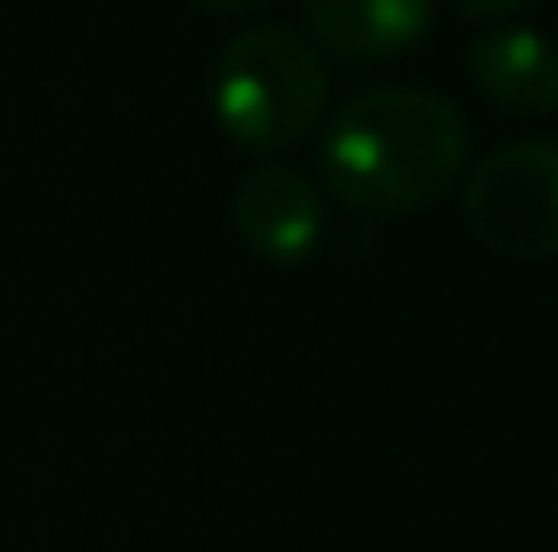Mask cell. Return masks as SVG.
I'll use <instances>...</instances> for the list:
<instances>
[{"label": "cell", "instance_id": "obj_7", "mask_svg": "<svg viewBox=\"0 0 558 552\" xmlns=\"http://www.w3.org/2000/svg\"><path fill=\"white\" fill-rule=\"evenodd\" d=\"M461 16H477V22H488V16H510V11H521V5H532V0H450Z\"/></svg>", "mask_w": 558, "mask_h": 552}, {"label": "cell", "instance_id": "obj_8", "mask_svg": "<svg viewBox=\"0 0 558 552\" xmlns=\"http://www.w3.org/2000/svg\"><path fill=\"white\" fill-rule=\"evenodd\" d=\"M201 11H217V16H244V11H260L271 0H195Z\"/></svg>", "mask_w": 558, "mask_h": 552}, {"label": "cell", "instance_id": "obj_2", "mask_svg": "<svg viewBox=\"0 0 558 552\" xmlns=\"http://www.w3.org/2000/svg\"><path fill=\"white\" fill-rule=\"evenodd\" d=\"M326 54L299 27H244L211 65V120L244 152H288L326 120Z\"/></svg>", "mask_w": 558, "mask_h": 552}, {"label": "cell", "instance_id": "obj_5", "mask_svg": "<svg viewBox=\"0 0 558 552\" xmlns=\"http://www.w3.org/2000/svg\"><path fill=\"white\" fill-rule=\"evenodd\" d=\"M466 76L472 87L521 120L558 109V44L537 27H488L466 44Z\"/></svg>", "mask_w": 558, "mask_h": 552}, {"label": "cell", "instance_id": "obj_3", "mask_svg": "<svg viewBox=\"0 0 558 552\" xmlns=\"http://www.w3.org/2000/svg\"><path fill=\"white\" fill-rule=\"evenodd\" d=\"M461 222L499 260H558V142L526 136L461 180Z\"/></svg>", "mask_w": 558, "mask_h": 552}, {"label": "cell", "instance_id": "obj_4", "mask_svg": "<svg viewBox=\"0 0 558 552\" xmlns=\"http://www.w3.org/2000/svg\"><path fill=\"white\" fill-rule=\"evenodd\" d=\"M233 228L266 266H304L326 238V195L288 163H255L233 184Z\"/></svg>", "mask_w": 558, "mask_h": 552}, {"label": "cell", "instance_id": "obj_6", "mask_svg": "<svg viewBox=\"0 0 558 552\" xmlns=\"http://www.w3.org/2000/svg\"><path fill=\"white\" fill-rule=\"evenodd\" d=\"M299 11L310 27L304 38L348 65L407 54L434 22V0H299Z\"/></svg>", "mask_w": 558, "mask_h": 552}, {"label": "cell", "instance_id": "obj_1", "mask_svg": "<svg viewBox=\"0 0 558 552\" xmlns=\"http://www.w3.org/2000/svg\"><path fill=\"white\" fill-rule=\"evenodd\" d=\"M472 158L466 114L434 87H364L320 136V180L359 217L439 206Z\"/></svg>", "mask_w": 558, "mask_h": 552}]
</instances>
